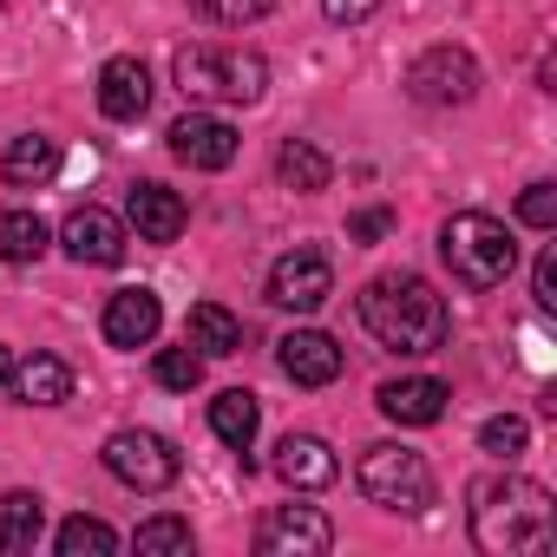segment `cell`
<instances>
[{
  "mask_svg": "<svg viewBox=\"0 0 557 557\" xmlns=\"http://www.w3.org/2000/svg\"><path fill=\"white\" fill-rule=\"evenodd\" d=\"M557 537V505L537 479H479L472 485V544L492 557H537Z\"/></svg>",
  "mask_w": 557,
  "mask_h": 557,
  "instance_id": "1",
  "label": "cell"
},
{
  "mask_svg": "<svg viewBox=\"0 0 557 557\" xmlns=\"http://www.w3.org/2000/svg\"><path fill=\"white\" fill-rule=\"evenodd\" d=\"M361 322L394 355H433L446 342V302L433 296L426 275H407V269L374 275V283L361 289Z\"/></svg>",
  "mask_w": 557,
  "mask_h": 557,
  "instance_id": "2",
  "label": "cell"
},
{
  "mask_svg": "<svg viewBox=\"0 0 557 557\" xmlns=\"http://www.w3.org/2000/svg\"><path fill=\"white\" fill-rule=\"evenodd\" d=\"M440 256H446V269H453V283H466V289H498L505 275L518 269V243H511V230H505L498 216H485V210H459V216H446V230H440Z\"/></svg>",
  "mask_w": 557,
  "mask_h": 557,
  "instance_id": "3",
  "label": "cell"
},
{
  "mask_svg": "<svg viewBox=\"0 0 557 557\" xmlns=\"http://www.w3.org/2000/svg\"><path fill=\"white\" fill-rule=\"evenodd\" d=\"M184 99H223V106H256L269 92V66L262 53H236V47H177L171 60Z\"/></svg>",
  "mask_w": 557,
  "mask_h": 557,
  "instance_id": "4",
  "label": "cell"
},
{
  "mask_svg": "<svg viewBox=\"0 0 557 557\" xmlns=\"http://www.w3.org/2000/svg\"><path fill=\"white\" fill-rule=\"evenodd\" d=\"M355 485L368 492V505L400 511V518H420L433 505V466L413 446H368L355 466Z\"/></svg>",
  "mask_w": 557,
  "mask_h": 557,
  "instance_id": "5",
  "label": "cell"
},
{
  "mask_svg": "<svg viewBox=\"0 0 557 557\" xmlns=\"http://www.w3.org/2000/svg\"><path fill=\"white\" fill-rule=\"evenodd\" d=\"M106 472L132 492H164L177 479V453L164 433H145V426H125L106 440Z\"/></svg>",
  "mask_w": 557,
  "mask_h": 557,
  "instance_id": "6",
  "label": "cell"
},
{
  "mask_svg": "<svg viewBox=\"0 0 557 557\" xmlns=\"http://www.w3.org/2000/svg\"><path fill=\"white\" fill-rule=\"evenodd\" d=\"M329 296H335V262H329L322 249H289V256H275V269H269V302H275V309L315 315Z\"/></svg>",
  "mask_w": 557,
  "mask_h": 557,
  "instance_id": "7",
  "label": "cell"
},
{
  "mask_svg": "<svg viewBox=\"0 0 557 557\" xmlns=\"http://www.w3.org/2000/svg\"><path fill=\"white\" fill-rule=\"evenodd\" d=\"M256 550L262 557H322V550H335V524L322 505H275L256 524Z\"/></svg>",
  "mask_w": 557,
  "mask_h": 557,
  "instance_id": "8",
  "label": "cell"
},
{
  "mask_svg": "<svg viewBox=\"0 0 557 557\" xmlns=\"http://www.w3.org/2000/svg\"><path fill=\"white\" fill-rule=\"evenodd\" d=\"M407 92L420 106H466L479 92V60L466 47H426L413 66H407Z\"/></svg>",
  "mask_w": 557,
  "mask_h": 557,
  "instance_id": "9",
  "label": "cell"
},
{
  "mask_svg": "<svg viewBox=\"0 0 557 557\" xmlns=\"http://www.w3.org/2000/svg\"><path fill=\"white\" fill-rule=\"evenodd\" d=\"M60 243H66V256H73V262L112 269V262H125V243H132V230H125V216H112V210L86 203V210H73V216L60 223Z\"/></svg>",
  "mask_w": 557,
  "mask_h": 557,
  "instance_id": "10",
  "label": "cell"
},
{
  "mask_svg": "<svg viewBox=\"0 0 557 557\" xmlns=\"http://www.w3.org/2000/svg\"><path fill=\"white\" fill-rule=\"evenodd\" d=\"M164 138H171V158L190 164V171H223L236 158V125L216 119V112H184Z\"/></svg>",
  "mask_w": 557,
  "mask_h": 557,
  "instance_id": "11",
  "label": "cell"
},
{
  "mask_svg": "<svg viewBox=\"0 0 557 557\" xmlns=\"http://www.w3.org/2000/svg\"><path fill=\"white\" fill-rule=\"evenodd\" d=\"M446 381H433V374H407V381H381V394H374V407L394 420V426H440L446 420Z\"/></svg>",
  "mask_w": 557,
  "mask_h": 557,
  "instance_id": "12",
  "label": "cell"
},
{
  "mask_svg": "<svg viewBox=\"0 0 557 557\" xmlns=\"http://www.w3.org/2000/svg\"><path fill=\"white\" fill-rule=\"evenodd\" d=\"M275 361H283V374H289L296 387H329V381H342V348H335V335H322V329L283 335V342H275Z\"/></svg>",
  "mask_w": 557,
  "mask_h": 557,
  "instance_id": "13",
  "label": "cell"
},
{
  "mask_svg": "<svg viewBox=\"0 0 557 557\" xmlns=\"http://www.w3.org/2000/svg\"><path fill=\"white\" fill-rule=\"evenodd\" d=\"M145 106H151V73H145V60H132V53L106 60V66H99V112L119 119V125H132V119H145Z\"/></svg>",
  "mask_w": 557,
  "mask_h": 557,
  "instance_id": "14",
  "label": "cell"
},
{
  "mask_svg": "<svg viewBox=\"0 0 557 557\" xmlns=\"http://www.w3.org/2000/svg\"><path fill=\"white\" fill-rule=\"evenodd\" d=\"M125 230H138V243H177L184 236V197L164 190V184H132Z\"/></svg>",
  "mask_w": 557,
  "mask_h": 557,
  "instance_id": "15",
  "label": "cell"
},
{
  "mask_svg": "<svg viewBox=\"0 0 557 557\" xmlns=\"http://www.w3.org/2000/svg\"><path fill=\"white\" fill-rule=\"evenodd\" d=\"M335 472H342V459H335L329 440H315V433H289L283 446H275V479L296 485V492H322Z\"/></svg>",
  "mask_w": 557,
  "mask_h": 557,
  "instance_id": "16",
  "label": "cell"
},
{
  "mask_svg": "<svg viewBox=\"0 0 557 557\" xmlns=\"http://www.w3.org/2000/svg\"><path fill=\"white\" fill-rule=\"evenodd\" d=\"M158 322H164V309H158L151 289H119V296L106 302V322H99V329H106L112 348H151Z\"/></svg>",
  "mask_w": 557,
  "mask_h": 557,
  "instance_id": "17",
  "label": "cell"
},
{
  "mask_svg": "<svg viewBox=\"0 0 557 557\" xmlns=\"http://www.w3.org/2000/svg\"><path fill=\"white\" fill-rule=\"evenodd\" d=\"M8 387H14L21 407H66L73 400V368L60 355H34V361H14Z\"/></svg>",
  "mask_w": 557,
  "mask_h": 557,
  "instance_id": "18",
  "label": "cell"
},
{
  "mask_svg": "<svg viewBox=\"0 0 557 557\" xmlns=\"http://www.w3.org/2000/svg\"><path fill=\"white\" fill-rule=\"evenodd\" d=\"M256 426H262V407H256V394H249V387H223V394L210 400V433H216L230 453H249Z\"/></svg>",
  "mask_w": 557,
  "mask_h": 557,
  "instance_id": "19",
  "label": "cell"
},
{
  "mask_svg": "<svg viewBox=\"0 0 557 557\" xmlns=\"http://www.w3.org/2000/svg\"><path fill=\"white\" fill-rule=\"evenodd\" d=\"M0 171H8V184H47L53 171H60V145L53 138H40V132H21L14 145H8V158H0Z\"/></svg>",
  "mask_w": 557,
  "mask_h": 557,
  "instance_id": "20",
  "label": "cell"
},
{
  "mask_svg": "<svg viewBox=\"0 0 557 557\" xmlns=\"http://www.w3.org/2000/svg\"><path fill=\"white\" fill-rule=\"evenodd\" d=\"M275 177H283L289 190H329V177H335V164H329V151H315L309 138H289L283 151H275Z\"/></svg>",
  "mask_w": 557,
  "mask_h": 557,
  "instance_id": "21",
  "label": "cell"
},
{
  "mask_svg": "<svg viewBox=\"0 0 557 557\" xmlns=\"http://www.w3.org/2000/svg\"><path fill=\"white\" fill-rule=\"evenodd\" d=\"M190 348L223 361V355H236V348H243V322H236L223 302H197V309H190Z\"/></svg>",
  "mask_w": 557,
  "mask_h": 557,
  "instance_id": "22",
  "label": "cell"
},
{
  "mask_svg": "<svg viewBox=\"0 0 557 557\" xmlns=\"http://www.w3.org/2000/svg\"><path fill=\"white\" fill-rule=\"evenodd\" d=\"M40 531H47V511H40L34 492H8V498H0V550H34Z\"/></svg>",
  "mask_w": 557,
  "mask_h": 557,
  "instance_id": "23",
  "label": "cell"
},
{
  "mask_svg": "<svg viewBox=\"0 0 557 557\" xmlns=\"http://www.w3.org/2000/svg\"><path fill=\"white\" fill-rule=\"evenodd\" d=\"M53 544H60V557H112V550H119V531H112L106 518H86V511H79V518L60 524Z\"/></svg>",
  "mask_w": 557,
  "mask_h": 557,
  "instance_id": "24",
  "label": "cell"
},
{
  "mask_svg": "<svg viewBox=\"0 0 557 557\" xmlns=\"http://www.w3.org/2000/svg\"><path fill=\"white\" fill-rule=\"evenodd\" d=\"M0 256L8 262H40L47 256V223L34 210H8L0 216Z\"/></svg>",
  "mask_w": 557,
  "mask_h": 557,
  "instance_id": "25",
  "label": "cell"
},
{
  "mask_svg": "<svg viewBox=\"0 0 557 557\" xmlns=\"http://www.w3.org/2000/svg\"><path fill=\"white\" fill-rule=\"evenodd\" d=\"M151 374H158V387H171V394H190L197 381H203V355L184 342V348H164L158 361H151Z\"/></svg>",
  "mask_w": 557,
  "mask_h": 557,
  "instance_id": "26",
  "label": "cell"
},
{
  "mask_svg": "<svg viewBox=\"0 0 557 557\" xmlns=\"http://www.w3.org/2000/svg\"><path fill=\"white\" fill-rule=\"evenodd\" d=\"M275 8V0H190V14H203L210 27H249Z\"/></svg>",
  "mask_w": 557,
  "mask_h": 557,
  "instance_id": "27",
  "label": "cell"
},
{
  "mask_svg": "<svg viewBox=\"0 0 557 557\" xmlns=\"http://www.w3.org/2000/svg\"><path fill=\"white\" fill-rule=\"evenodd\" d=\"M524 440H531V426H524L518 413H498V420H485V426H479V446H485L492 459H518V453H524Z\"/></svg>",
  "mask_w": 557,
  "mask_h": 557,
  "instance_id": "28",
  "label": "cell"
},
{
  "mask_svg": "<svg viewBox=\"0 0 557 557\" xmlns=\"http://www.w3.org/2000/svg\"><path fill=\"white\" fill-rule=\"evenodd\" d=\"M132 544L138 550H190V518H145L138 531H132Z\"/></svg>",
  "mask_w": 557,
  "mask_h": 557,
  "instance_id": "29",
  "label": "cell"
},
{
  "mask_svg": "<svg viewBox=\"0 0 557 557\" xmlns=\"http://www.w3.org/2000/svg\"><path fill=\"white\" fill-rule=\"evenodd\" d=\"M518 223L557 230V184H524V190H518Z\"/></svg>",
  "mask_w": 557,
  "mask_h": 557,
  "instance_id": "30",
  "label": "cell"
},
{
  "mask_svg": "<svg viewBox=\"0 0 557 557\" xmlns=\"http://www.w3.org/2000/svg\"><path fill=\"white\" fill-rule=\"evenodd\" d=\"M531 296H537V309H557V249H537V262H531Z\"/></svg>",
  "mask_w": 557,
  "mask_h": 557,
  "instance_id": "31",
  "label": "cell"
},
{
  "mask_svg": "<svg viewBox=\"0 0 557 557\" xmlns=\"http://www.w3.org/2000/svg\"><path fill=\"white\" fill-rule=\"evenodd\" d=\"M387 230H394V210H381V203H374V210H361V216L348 223V236H355V243H381Z\"/></svg>",
  "mask_w": 557,
  "mask_h": 557,
  "instance_id": "32",
  "label": "cell"
},
{
  "mask_svg": "<svg viewBox=\"0 0 557 557\" xmlns=\"http://www.w3.org/2000/svg\"><path fill=\"white\" fill-rule=\"evenodd\" d=\"M381 8V0H322V14L335 21V27H355V21H368Z\"/></svg>",
  "mask_w": 557,
  "mask_h": 557,
  "instance_id": "33",
  "label": "cell"
},
{
  "mask_svg": "<svg viewBox=\"0 0 557 557\" xmlns=\"http://www.w3.org/2000/svg\"><path fill=\"white\" fill-rule=\"evenodd\" d=\"M8 374H14V355H8V348H0V387H8Z\"/></svg>",
  "mask_w": 557,
  "mask_h": 557,
  "instance_id": "34",
  "label": "cell"
},
{
  "mask_svg": "<svg viewBox=\"0 0 557 557\" xmlns=\"http://www.w3.org/2000/svg\"><path fill=\"white\" fill-rule=\"evenodd\" d=\"M0 8H8V0H0Z\"/></svg>",
  "mask_w": 557,
  "mask_h": 557,
  "instance_id": "35",
  "label": "cell"
}]
</instances>
